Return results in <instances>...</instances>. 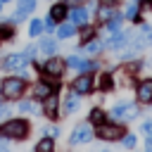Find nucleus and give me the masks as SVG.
<instances>
[{
    "label": "nucleus",
    "instance_id": "nucleus-1",
    "mask_svg": "<svg viewBox=\"0 0 152 152\" xmlns=\"http://www.w3.org/2000/svg\"><path fill=\"white\" fill-rule=\"evenodd\" d=\"M0 135L2 138H14V140H21L28 135V124L24 119H12V121H5L0 126Z\"/></svg>",
    "mask_w": 152,
    "mask_h": 152
},
{
    "label": "nucleus",
    "instance_id": "nucleus-2",
    "mask_svg": "<svg viewBox=\"0 0 152 152\" xmlns=\"http://www.w3.org/2000/svg\"><path fill=\"white\" fill-rule=\"evenodd\" d=\"M112 116H114L116 121H131V119L138 116V107H135L133 102H119V104H114Z\"/></svg>",
    "mask_w": 152,
    "mask_h": 152
},
{
    "label": "nucleus",
    "instance_id": "nucleus-3",
    "mask_svg": "<svg viewBox=\"0 0 152 152\" xmlns=\"http://www.w3.org/2000/svg\"><path fill=\"white\" fill-rule=\"evenodd\" d=\"M0 90H2V95L7 100H17L24 93V81L21 78H5L2 86H0Z\"/></svg>",
    "mask_w": 152,
    "mask_h": 152
},
{
    "label": "nucleus",
    "instance_id": "nucleus-4",
    "mask_svg": "<svg viewBox=\"0 0 152 152\" xmlns=\"http://www.w3.org/2000/svg\"><path fill=\"white\" fill-rule=\"evenodd\" d=\"M97 135L102 140H119V138H124V128L116 126V124H100Z\"/></svg>",
    "mask_w": 152,
    "mask_h": 152
},
{
    "label": "nucleus",
    "instance_id": "nucleus-5",
    "mask_svg": "<svg viewBox=\"0 0 152 152\" xmlns=\"http://www.w3.org/2000/svg\"><path fill=\"white\" fill-rule=\"evenodd\" d=\"M88 140H93V131H90V126H88V124L76 126L74 133H71V145H83V142H88Z\"/></svg>",
    "mask_w": 152,
    "mask_h": 152
},
{
    "label": "nucleus",
    "instance_id": "nucleus-6",
    "mask_svg": "<svg viewBox=\"0 0 152 152\" xmlns=\"http://www.w3.org/2000/svg\"><path fill=\"white\" fill-rule=\"evenodd\" d=\"M43 71H45L48 76H52V78H59V76H62V71H64V62H62V59H57V57H50V59L45 62Z\"/></svg>",
    "mask_w": 152,
    "mask_h": 152
},
{
    "label": "nucleus",
    "instance_id": "nucleus-7",
    "mask_svg": "<svg viewBox=\"0 0 152 152\" xmlns=\"http://www.w3.org/2000/svg\"><path fill=\"white\" fill-rule=\"evenodd\" d=\"M74 90L78 93V95H86V93H90L93 90V76H88L86 71L74 81Z\"/></svg>",
    "mask_w": 152,
    "mask_h": 152
},
{
    "label": "nucleus",
    "instance_id": "nucleus-8",
    "mask_svg": "<svg viewBox=\"0 0 152 152\" xmlns=\"http://www.w3.org/2000/svg\"><path fill=\"white\" fill-rule=\"evenodd\" d=\"M26 62H28V55L21 52V55H10V57L2 62V66H5V69H24Z\"/></svg>",
    "mask_w": 152,
    "mask_h": 152
},
{
    "label": "nucleus",
    "instance_id": "nucleus-9",
    "mask_svg": "<svg viewBox=\"0 0 152 152\" xmlns=\"http://www.w3.org/2000/svg\"><path fill=\"white\" fill-rule=\"evenodd\" d=\"M57 109H59V100H57V95L52 93V95H48V97L43 100V112H45V116L55 119V116H57Z\"/></svg>",
    "mask_w": 152,
    "mask_h": 152
},
{
    "label": "nucleus",
    "instance_id": "nucleus-10",
    "mask_svg": "<svg viewBox=\"0 0 152 152\" xmlns=\"http://www.w3.org/2000/svg\"><path fill=\"white\" fill-rule=\"evenodd\" d=\"M33 7H36V0H19L17 12H14V19H17V21H21L26 14H31V12H33Z\"/></svg>",
    "mask_w": 152,
    "mask_h": 152
},
{
    "label": "nucleus",
    "instance_id": "nucleus-11",
    "mask_svg": "<svg viewBox=\"0 0 152 152\" xmlns=\"http://www.w3.org/2000/svg\"><path fill=\"white\" fill-rule=\"evenodd\" d=\"M66 64H69V66H74V69H81V71H90V69H95V62L81 59V57H76V55H71V57L66 59Z\"/></svg>",
    "mask_w": 152,
    "mask_h": 152
},
{
    "label": "nucleus",
    "instance_id": "nucleus-12",
    "mask_svg": "<svg viewBox=\"0 0 152 152\" xmlns=\"http://www.w3.org/2000/svg\"><path fill=\"white\" fill-rule=\"evenodd\" d=\"M138 100L140 102H150L152 100V78H147V81H142L138 86Z\"/></svg>",
    "mask_w": 152,
    "mask_h": 152
},
{
    "label": "nucleus",
    "instance_id": "nucleus-13",
    "mask_svg": "<svg viewBox=\"0 0 152 152\" xmlns=\"http://www.w3.org/2000/svg\"><path fill=\"white\" fill-rule=\"evenodd\" d=\"M69 17H71V24L74 26H86V21H88V12L83 7H74Z\"/></svg>",
    "mask_w": 152,
    "mask_h": 152
},
{
    "label": "nucleus",
    "instance_id": "nucleus-14",
    "mask_svg": "<svg viewBox=\"0 0 152 152\" xmlns=\"http://www.w3.org/2000/svg\"><path fill=\"white\" fill-rule=\"evenodd\" d=\"M55 93V88H52V83H38L36 88H33V95L38 97V100H45L48 95H52Z\"/></svg>",
    "mask_w": 152,
    "mask_h": 152
},
{
    "label": "nucleus",
    "instance_id": "nucleus-15",
    "mask_svg": "<svg viewBox=\"0 0 152 152\" xmlns=\"http://www.w3.org/2000/svg\"><path fill=\"white\" fill-rule=\"evenodd\" d=\"M78 109V93L74 90L69 97H66V102H64V114H74Z\"/></svg>",
    "mask_w": 152,
    "mask_h": 152
},
{
    "label": "nucleus",
    "instance_id": "nucleus-16",
    "mask_svg": "<svg viewBox=\"0 0 152 152\" xmlns=\"http://www.w3.org/2000/svg\"><path fill=\"white\" fill-rule=\"evenodd\" d=\"M126 43H128V33H114L107 45H109V48H124Z\"/></svg>",
    "mask_w": 152,
    "mask_h": 152
},
{
    "label": "nucleus",
    "instance_id": "nucleus-17",
    "mask_svg": "<svg viewBox=\"0 0 152 152\" xmlns=\"http://www.w3.org/2000/svg\"><path fill=\"white\" fill-rule=\"evenodd\" d=\"M138 36H140V40H138V48H142V45H150V43H152V28H150V26H142Z\"/></svg>",
    "mask_w": 152,
    "mask_h": 152
},
{
    "label": "nucleus",
    "instance_id": "nucleus-18",
    "mask_svg": "<svg viewBox=\"0 0 152 152\" xmlns=\"http://www.w3.org/2000/svg\"><path fill=\"white\" fill-rule=\"evenodd\" d=\"M66 17V7L64 5H55L52 10H50V19H55V21H62Z\"/></svg>",
    "mask_w": 152,
    "mask_h": 152
},
{
    "label": "nucleus",
    "instance_id": "nucleus-19",
    "mask_svg": "<svg viewBox=\"0 0 152 152\" xmlns=\"http://www.w3.org/2000/svg\"><path fill=\"white\" fill-rule=\"evenodd\" d=\"M74 31H76L74 24H62L57 28V38H69V36H74Z\"/></svg>",
    "mask_w": 152,
    "mask_h": 152
},
{
    "label": "nucleus",
    "instance_id": "nucleus-20",
    "mask_svg": "<svg viewBox=\"0 0 152 152\" xmlns=\"http://www.w3.org/2000/svg\"><path fill=\"white\" fill-rule=\"evenodd\" d=\"M40 50L48 52V55H55V52H57V43H55L52 38H45V40H40Z\"/></svg>",
    "mask_w": 152,
    "mask_h": 152
},
{
    "label": "nucleus",
    "instance_id": "nucleus-21",
    "mask_svg": "<svg viewBox=\"0 0 152 152\" xmlns=\"http://www.w3.org/2000/svg\"><path fill=\"white\" fill-rule=\"evenodd\" d=\"M36 152H55V142H52V138L40 140V142L36 145Z\"/></svg>",
    "mask_w": 152,
    "mask_h": 152
},
{
    "label": "nucleus",
    "instance_id": "nucleus-22",
    "mask_svg": "<svg viewBox=\"0 0 152 152\" xmlns=\"http://www.w3.org/2000/svg\"><path fill=\"white\" fill-rule=\"evenodd\" d=\"M40 31H43V21H40V19H33V21H31V28H28V33H31V38H36V36H40Z\"/></svg>",
    "mask_w": 152,
    "mask_h": 152
},
{
    "label": "nucleus",
    "instance_id": "nucleus-23",
    "mask_svg": "<svg viewBox=\"0 0 152 152\" xmlns=\"http://www.w3.org/2000/svg\"><path fill=\"white\" fill-rule=\"evenodd\" d=\"M90 121L97 124V126L104 124V112H102V109H93V112H90Z\"/></svg>",
    "mask_w": 152,
    "mask_h": 152
},
{
    "label": "nucleus",
    "instance_id": "nucleus-24",
    "mask_svg": "<svg viewBox=\"0 0 152 152\" xmlns=\"http://www.w3.org/2000/svg\"><path fill=\"white\" fill-rule=\"evenodd\" d=\"M119 24H121V17H119V14H114V17L107 21V28H109V31H116V28H119Z\"/></svg>",
    "mask_w": 152,
    "mask_h": 152
},
{
    "label": "nucleus",
    "instance_id": "nucleus-25",
    "mask_svg": "<svg viewBox=\"0 0 152 152\" xmlns=\"http://www.w3.org/2000/svg\"><path fill=\"white\" fill-rule=\"evenodd\" d=\"M100 88H102V90L112 88V76H109V74H102V76H100Z\"/></svg>",
    "mask_w": 152,
    "mask_h": 152
},
{
    "label": "nucleus",
    "instance_id": "nucleus-26",
    "mask_svg": "<svg viewBox=\"0 0 152 152\" xmlns=\"http://www.w3.org/2000/svg\"><path fill=\"white\" fill-rule=\"evenodd\" d=\"M97 14H100V19H102V21H104V19H112V17H114V12H112L109 7H100V12H97Z\"/></svg>",
    "mask_w": 152,
    "mask_h": 152
},
{
    "label": "nucleus",
    "instance_id": "nucleus-27",
    "mask_svg": "<svg viewBox=\"0 0 152 152\" xmlns=\"http://www.w3.org/2000/svg\"><path fill=\"white\" fill-rule=\"evenodd\" d=\"M121 140H124V147H128V150H131V147H135V135H131V133H128V135H124Z\"/></svg>",
    "mask_w": 152,
    "mask_h": 152
},
{
    "label": "nucleus",
    "instance_id": "nucleus-28",
    "mask_svg": "<svg viewBox=\"0 0 152 152\" xmlns=\"http://www.w3.org/2000/svg\"><path fill=\"white\" fill-rule=\"evenodd\" d=\"M0 38H2V40H10V38H12V28L2 26V28H0Z\"/></svg>",
    "mask_w": 152,
    "mask_h": 152
},
{
    "label": "nucleus",
    "instance_id": "nucleus-29",
    "mask_svg": "<svg viewBox=\"0 0 152 152\" xmlns=\"http://www.w3.org/2000/svg\"><path fill=\"white\" fill-rule=\"evenodd\" d=\"M126 17H128V19H135V17H138V7H135V5H131V7L126 10Z\"/></svg>",
    "mask_w": 152,
    "mask_h": 152
},
{
    "label": "nucleus",
    "instance_id": "nucleus-30",
    "mask_svg": "<svg viewBox=\"0 0 152 152\" xmlns=\"http://www.w3.org/2000/svg\"><path fill=\"white\" fill-rule=\"evenodd\" d=\"M142 133H145L147 138H152V121H145V124H142Z\"/></svg>",
    "mask_w": 152,
    "mask_h": 152
},
{
    "label": "nucleus",
    "instance_id": "nucleus-31",
    "mask_svg": "<svg viewBox=\"0 0 152 152\" xmlns=\"http://www.w3.org/2000/svg\"><path fill=\"white\" fill-rule=\"evenodd\" d=\"M119 83L121 86H131V76L128 74H119Z\"/></svg>",
    "mask_w": 152,
    "mask_h": 152
},
{
    "label": "nucleus",
    "instance_id": "nucleus-32",
    "mask_svg": "<svg viewBox=\"0 0 152 152\" xmlns=\"http://www.w3.org/2000/svg\"><path fill=\"white\" fill-rule=\"evenodd\" d=\"M100 43H88V52H100Z\"/></svg>",
    "mask_w": 152,
    "mask_h": 152
},
{
    "label": "nucleus",
    "instance_id": "nucleus-33",
    "mask_svg": "<svg viewBox=\"0 0 152 152\" xmlns=\"http://www.w3.org/2000/svg\"><path fill=\"white\" fill-rule=\"evenodd\" d=\"M19 109H21V112H31V109H33V104H31V102H21V104H19Z\"/></svg>",
    "mask_w": 152,
    "mask_h": 152
},
{
    "label": "nucleus",
    "instance_id": "nucleus-34",
    "mask_svg": "<svg viewBox=\"0 0 152 152\" xmlns=\"http://www.w3.org/2000/svg\"><path fill=\"white\" fill-rule=\"evenodd\" d=\"M93 38V28H83V40H90Z\"/></svg>",
    "mask_w": 152,
    "mask_h": 152
},
{
    "label": "nucleus",
    "instance_id": "nucleus-35",
    "mask_svg": "<svg viewBox=\"0 0 152 152\" xmlns=\"http://www.w3.org/2000/svg\"><path fill=\"white\" fill-rule=\"evenodd\" d=\"M45 133H48V135H50V138H55V135H59V128H48V131H45Z\"/></svg>",
    "mask_w": 152,
    "mask_h": 152
},
{
    "label": "nucleus",
    "instance_id": "nucleus-36",
    "mask_svg": "<svg viewBox=\"0 0 152 152\" xmlns=\"http://www.w3.org/2000/svg\"><path fill=\"white\" fill-rule=\"evenodd\" d=\"M5 114H7V107H5V104H0V116H5Z\"/></svg>",
    "mask_w": 152,
    "mask_h": 152
},
{
    "label": "nucleus",
    "instance_id": "nucleus-37",
    "mask_svg": "<svg viewBox=\"0 0 152 152\" xmlns=\"http://www.w3.org/2000/svg\"><path fill=\"white\" fill-rule=\"evenodd\" d=\"M147 152H152V138H147Z\"/></svg>",
    "mask_w": 152,
    "mask_h": 152
},
{
    "label": "nucleus",
    "instance_id": "nucleus-38",
    "mask_svg": "<svg viewBox=\"0 0 152 152\" xmlns=\"http://www.w3.org/2000/svg\"><path fill=\"white\" fill-rule=\"evenodd\" d=\"M69 5H78V2H83V0H66Z\"/></svg>",
    "mask_w": 152,
    "mask_h": 152
},
{
    "label": "nucleus",
    "instance_id": "nucleus-39",
    "mask_svg": "<svg viewBox=\"0 0 152 152\" xmlns=\"http://www.w3.org/2000/svg\"><path fill=\"white\" fill-rule=\"evenodd\" d=\"M0 152H7V150H5V147H0Z\"/></svg>",
    "mask_w": 152,
    "mask_h": 152
},
{
    "label": "nucleus",
    "instance_id": "nucleus-40",
    "mask_svg": "<svg viewBox=\"0 0 152 152\" xmlns=\"http://www.w3.org/2000/svg\"><path fill=\"white\" fill-rule=\"evenodd\" d=\"M0 7H2V0H0Z\"/></svg>",
    "mask_w": 152,
    "mask_h": 152
},
{
    "label": "nucleus",
    "instance_id": "nucleus-41",
    "mask_svg": "<svg viewBox=\"0 0 152 152\" xmlns=\"http://www.w3.org/2000/svg\"><path fill=\"white\" fill-rule=\"evenodd\" d=\"M102 152H107V150H102Z\"/></svg>",
    "mask_w": 152,
    "mask_h": 152
},
{
    "label": "nucleus",
    "instance_id": "nucleus-42",
    "mask_svg": "<svg viewBox=\"0 0 152 152\" xmlns=\"http://www.w3.org/2000/svg\"><path fill=\"white\" fill-rule=\"evenodd\" d=\"M150 5H152V0H150Z\"/></svg>",
    "mask_w": 152,
    "mask_h": 152
},
{
    "label": "nucleus",
    "instance_id": "nucleus-43",
    "mask_svg": "<svg viewBox=\"0 0 152 152\" xmlns=\"http://www.w3.org/2000/svg\"><path fill=\"white\" fill-rule=\"evenodd\" d=\"M2 2H5V0H2Z\"/></svg>",
    "mask_w": 152,
    "mask_h": 152
}]
</instances>
